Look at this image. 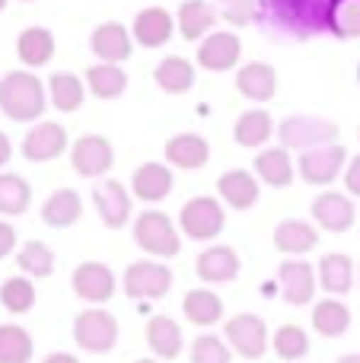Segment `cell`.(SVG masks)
Wrapping results in <instances>:
<instances>
[{
  "mask_svg": "<svg viewBox=\"0 0 360 363\" xmlns=\"http://www.w3.org/2000/svg\"><path fill=\"white\" fill-rule=\"evenodd\" d=\"M48 108V86L29 70H10L0 77V112L16 125L38 121Z\"/></svg>",
  "mask_w": 360,
  "mask_h": 363,
  "instance_id": "cell-1",
  "label": "cell"
},
{
  "mask_svg": "<svg viewBox=\"0 0 360 363\" xmlns=\"http://www.w3.org/2000/svg\"><path fill=\"white\" fill-rule=\"evenodd\" d=\"M332 0H265L274 26L297 38H313L325 32V10Z\"/></svg>",
  "mask_w": 360,
  "mask_h": 363,
  "instance_id": "cell-2",
  "label": "cell"
},
{
  "mask_svg": "<svg viewBox=\"0 0 360 363\" xmlns=\"http://www.w3.org/2000/svg\"><path fill=\"white\" fill-rule=\"evenodd\" d=\"M134 242L150 258H172L182 252V239H179L172 217L157 207H147L144 213L134 217Z\"/></svg>",
  "mask_w": 360,
  "mask_h": 363,
  "instance_id": "cell-3",
  "label": "cell"
},
{
  "mask_svg": "<svg viewBox=\"0 0 360 363\" xmlns=\"http://www.w3.org/2000/svg\"><path fill=\"white\" fill-rule=\"evenodd\" d=\"M342 125L329 118H313V115H291L278 125V140L287 150H316V147L338 144Z\"/></svg>",
  "mask_w": 360,
  "mask_h": 363,
  "instance_id": "cell-4",
  "label": "cell"
},
{
  "mask_svg": "<svg viewBox=\"0 0 360 363\" xmlns=\"http://www.w3.org/2000/svg\"><path fill=\"white\" fill-rule=\"evenodd\" d=\"M74 341L86 354H108L118 345V319L102 306L83 309L74 319Z\"/></svg>",
  "mask_w": 360,
  "mask_h": 363,
  "instance_id": "cell-5",
  "label": "cell"
},
{
  "mask_svg": "<svg viewBox=\"0 0 360 363\" xmlns=\"http://www.w3.org/2000/svg\"><path fill=\"white\" fill-rule=\"evenodd\" d=\"M179 226L189 239H198V242H210L223 233L227 226V207L217 198H191L185 201L182 213H179Z\"/></svg>",
  "mask_w": 360,
  "mask_h": 363,
  "instance_id": "cell-6",
  "label": "cell"
},
{
  "mask_svg": "<svg viewBox=\"0 0 360 363\" xmlns=\"http://www.w3.org/2000/svg\"><path fill=\"white\" fill-rule=\"evenodd\" d=\"M121 290L131 300H163L172 290V271L157 258H140L125 268Z\"/></svg>",
  "mask_w": 360,
  "mask_h": 363,
  "instance_id": "cell-7",
  "label": "cell"
},
{
  "mask_svg": "<svg viewBox=\"0 0 360 363\" xmlns=\"http://www.w3.org/2000/svg\"><path fill=\"white\" fill-rule=\"evenodd\" d=\"M223 338H227V345L233 347V354H240V357H246V360L265 357L268 345H271V335H268L265 319L255 313H240V315H233V319H227Z\"/></svg>",
  "mask_w": 360,
  "mask_h": 363,
  "instance_id": "cell-8",
  "label": "cell"
},
{
  "mask_svg": "<svg viewBox=\"0 0 360 363\" xmlns=\"http://www.w3.org/2000/svg\"><path fill=\"white\" fill-rule=\"evenodd\" d=\"M348 150L342 144H329V147H316V150H303L297 160V176L306 185L325 188L332 185L338 176H344V166H348Z\"/></svg>",
  "mask_w": 360,
  "mask_h": 363,
  "instance_id": "cell-9",
  "label": "cell"
},
{
  "mask_svg": "<svg viewBox=\"0 0 360 363\" xmlns=\"http://www.w3.org/2000/svg\"><path fill=\"white\" fill-rule=\"evenodd\" d=\"M70 166L77 169V176L83 179H99L115 166V150L112 140L102 134H83L77 138V144L70 147Z\"/></svg>",
  "mask_w": 360,
  "mask_h": 363,
  "instance_id": "cell-10",
  "label": "cell"
},
{
  "mask_svg": "<svg viewBox=\"0 0 360 363\" xmlns=\"http://www.w3.org/2000/svg\"><path fill=\"white\" fill-rule=\"evenodd\" d=\"M70 287L80 296L83 303H93V306H102L115 296L118 290V281H115L112 268L102 262H83L74 268V277H70Z\"/></svg>",
  "mask_w": 360,
  "mask_h": 363,
  "instance_id": "cell-11",
  "label": "cell"
},
{
  "mask_svg": "<svg viewBox=\"0 0 360 363\" xmlns=\"http://www.w3.org/2000/svg\"><path fill=\"white\" fill-rule=\"evenodd\" d=\"M278 281H281L284 303H291V306H306V303H313L316 287H319V274L306 258H287V262H281Z\"/></svg>",
  "mask_w": 360,
  "mask_h": 363,
  "instance_id": "cell-12",
  "label": "cell"
},
{
  "mask_svg": "<svg viewBox=\"0 0 360 363\" xmlns=\"http://www.w3.org/2000/svg\"><path fill=\"white\" fill-rule=\"evenodd\" d=\"M67 144H70V138L64 125H57V121H38L23 138V157L29 163H51V160H57L67 150Z\"/></svg>",
  "mask_w": 360,
  "mask_h": 363,
  "instance_id": "cell-13",
  "label": "cell"
},
{
  "mask_svg": "<svg viewBox=\"0 0 360 363\" xmlns=\"http://www.w3.org/2000/svg\"><path fill=\"white\" fill-rule=\"evenodd\" d=\"M242 55V42L236 32H210L204 42H198V64L210 74H223V70H233L240 64Z\"/></svg>",
  "mask_w": 360,
  "mask_h": 363,
  "instance_id": "cell-14",
  "label": "cell"
},
{
  "mask_svg": "<svg viewBox=\"0 0 360 363\" xmlns=\"http://www.w3.org/2000/svg\"><path fill=\"white\" fill-rule=\"evenodd\" d=\"M93 204L108 230H121L131 217V194L118 179H102L93 185Z\"/></svg>",
  "mask_w": 360,
  "mask_h": 363,
  "instance_id": "cell-15",
  "label": "cell"
},
{
  "mask_svg": "<svg viewBox=\"0 0 360 363\" xmlns=\"http://www.w3.org/2000/svg\"><path fill=\"white\" fill-rule=\"evenodd\" d=\"M313 220H316V226H322L325 233H348L351 226H354V201L348 198V194L342 191H322L313 198Z\"/></svg>",
  "mask_w": 360,
  "mask_h": 363,
  "instance_id": "cell-16",
  "label": "cell"
},
{
  "mask_svg": "<svg viewBox=\"0 0 360 363\" xmlns=\"http://www.w3.org/2000/svg\"><path fill=\"white\" fill-rule=\"evenodd\" d=\"M89 48L102 64H125L134 55V35L121 23H99L89 35Z\"/></svg>",
  "mask_w": 360,
  "mask_h": 363,
  "instance_id": "cell-17",
  "label": "cell"
},
{
  "mask_svg": "<svg viewBox=\"0 0 360 363\" xmlns=\"http://www.w3.org/2000/svg\"><path fill=\"white\" fill-rule=\"evenodd\" d=\"M176 32V19L163 6H144L131 23V35L140 48H163Z\"/></svg>",
  "mask_w": 360,
  "mask_h": 363,
  "instance_id": "cell-18",
  "label": "cell"
},
{
  "mask_svg": "<svg viewBox=\"0 0 360 363\" xmlns=\"http://www.w3.org/2000/svg\"><path fill=\"white\" fill-rule=\"evenodd\" d=\"M217 194L230 211H252L259 204V176L249 169H230L217 179Z\"/></svg>",
  "mask_w": 360,
  "mask_h": 363,
  "instance_id": "cell-19",
  "label": "cell"
},
{
  "mask_svg": "<svg viewBox=\"0 0 360 363\" xmlns=\"http://www.w3.org/2000/svg\"><path fill=\"white\" fill-rule=\"evenodd\" d=\"M166 163L172 169H185V172H195L201 166H208L210 160V144L195 131H185V134H176V138L166 140Z\"/></svg>",
  "mask_w": 360,
  "mask_h": 363,
  "instance_id": "cell-20",
  "label": "cell"
},
{
  "mask_svg": "<svg viewBox=\"0 0 360 363\" xmlns=\"http://www.w3.org/2000/svg\"><path fill=\"white\" fill-rule=\"evenodd\" d=\"M236 89H240L242 99L271 102L278 93V74L268 61H249L236 70Z\"/></svg>",
  "mask_w": 360,
  "mask_h": 363,
  "instance_id": "cell-21",
  "label": "cell"
},
{
  "mask_svg": "<svg viewBox=\"0 0 360 363\" xmlns=\"http://www.w3.org/2000/svg\"><path fill=\"white\" fill-rule=\"evenodd\" d=\"M195 274L204 284H230L240 274V255L233 245H210L195 258Z\"/></svg>",
  "mask_w": 360,
  "mask_h": 363,
  "instance_id": "cell-22",
  "label": "cell"
},
{
  "mask_svg": "<svg viewBox=\"0 0 360 363\" xmlns=\"http://www.w3.org/2000/svg\"><path fill=\"white\" fill-rule=\"evenodd\" d=\"M172 169L166 163H144L134 169L131 176V194L137 201H147V204H157V201L169 198L172 191Z\"/></svg>",
  "mask_w": 360,
  "mask_h": 363,
  "instance_id": "cell-23",
  "label": "cell"
},
{
  "mask_svg": "<svg viewBox=\"0 0 360 363\" xmlns=\"http://www.w3.org/2000/svg\"><path fill=\"white\" fill-rule=\"evenodd\" d=\"M319 274V287L329 296H344L354 290V262L344 252H329V255L319 258L316 264Z\"/></svg>",
  "mask_w": 360,
  "mask_h": 363,
  "instance_id": "cell-24",
  "label": "cell"
},
{
  "mask_svg": "<svg viewBox=\"0 0 360 363\" xmlns=\"http://www.w3.org/2000/svg\"><path fill=\"white\" fill-rule=\"evenodd\" d=\"M319 245V226L306 223V220H281L274 226V249L284 252L291 258H303Z\"/></svg>",
  "mask_w": 360,
  "mask_h": 363,
  "instance_id": "cell-25",
  "label": "cell"
},
{
  "mask_svg": "<svg viewBox=\"0 0 360 363\" xmlns=\"http://www.w3.org/2000/svg\"><path fill=\"white\" fill-rule=\"evenodd\" d=\"M274 134H278V125H274L271 112H265V108H249V112H242L233 125V140L240 147H246V150L265 147Z\"/></svg>",
  "mask_w": 360,
  "mask_h": 363,
  "instance_id": "cell-26",
  "label": "cell"
},
{
  "mask_svg": "<svg viewBox=\"0 0 360 363\" xmlns=\"http://www.w3.org/2000/svg\"><path fill=\"white\" fill-rule=\"evenodd\" d=\"M217 16H220V13H217L208 0H185V4L179 6V19H176L179 35H182L185 42H204V38L214 32Z\"/></svg>",
  "mask_w": 360,
  "mask_h": 363,
  "instance_id": "cell-27",
  "label": "cell"
},
{
  "mask_svg": "<svg viewBox=\"0 0 360 363\" xmlns=\"http://www.w3.org/2000/svg\"><path fill=\"white\" fill-rule=\"evenodd\" d=\"M144 338L157 360H176L182 354V328L169 315H153L144 328Z\"/></svg>",
  "mask_w": 360,
  "mask_h": 363,
  "instance_id": "cell-28",
  "label": "cell"
},
{
  "mask_svg": "<svg viewBox=\"0 0 360 363\" xmlns=\"http://www.w3.org/2000/svg\"><path fill=\"white\" fill-rule=\"evenodd\" d=\"M255 176L271 188H287L293 179H297V163L291 160V150L278 144V147L261 150L259 157H255Z\"/></svg>",
  "mask_w": 360,
  "mask_h": 363,
  "instance_id": "cell-29",
  "label": "cell"
},
{
  "mask_svg": "<svg viewBox=\"0 0 360 363\" xmlns=\"http://www.w3.org/2000/svg\"><path fill=\"white\" fill-rule=\"evenodd\" d=\"M80 213H83V201L74 188H57L42 204V220L51 230H67V226H74L77 220H80Z\"/></svg>",
  "mask_w": 360,
  "mask_h": 363,
  "instance_id": "cell-30",
  "label": "cell"
},
{
  "mask_svg": "<svg viewBox=\"0 0 360 363\" xmlns=\"http://www.w3.org/2000/svg\"><path fill=\"white\" fill-rule=\"evenodd\" d=\"M16 57L26 67H45L55 57V35L45 26H29L16 38Z\"/></svg>",
  "mask_w": 360,
  "mask_h": 363,
  "instance_id": "cell-31",
  "label": "cell"
},
{
  "mask_svg": "<svg viewBox=\"0 0 360 363\" xmlns=\"http://www.w3.org/2000/svg\"><path fill=\"white\" fill-rule=\"evenodd\" d=\"M182 313L191 325L198 328H210L223 319V300L208 287H198V290H189L182 300Z\"/></svg>",
  "mask_w": 360,
  "mask_h": 363,
  "instance_id": "cell-32",
  "label": "cell"
},
{
  "mask_svg": "<svg viewBox=\"0 0 360 363\" xmlns=\"http://www.w3.org/2000/svg\"><path fill=\"white\" fill-rule=\"evenodd\" d=\"M153 80H157V86L163 89V93H172V96L189 93V89L195 86V64L182 55H169L157 64Z\"/></svg>",
  "mask_w": 360,
  "mask_h": 363,
  "instance_id": "cell-33",
  "label": "cell"
},
{
  "mask_svg": "<svg viewBox=\"0 0 360 363\" xmlns=\"http://www.w3.org/2000/svg\"><path fill=\"white\" fill-rule=\"evenodd\" d=\"M313 328L322 338H342L351 328V309L338 296H325V300H319L313 306Z\"/></svg>",
  "mask_w": 360,
  "mask_h": 363,
  "instance_id": "cell-34",
  "label": "cell"
},
{
  "mask_svg": "<svg viewBox=\"0 0 360 363\" xmlns=\"http://www.w3.org/2000/svg\"><path fill=\"white\" fill-rule=\"evenodd\" d=\"M86 89L96 99H118L128 89V74L121 70V64H102L96 61L86 70Z\"/></svg>",
  "mask_w": 360,
  "mask_h": 363,
  "instance_id": "cell-35",
  "label": "cell"
},
{
  "mask_svg": "<svg viewBox=\"0 0 360 363\" xmlns=\"http://www.w3.org/2000/svg\"><path fill=\"white\" fill-rule=\"evenodd\" d=\"M48 96H51V106H55L57 112H77V108L83 106V99H86V83H83L77 74L61 70V74H51Z\"/></svg>",
  "mask_w": 360,
  "mask_h": 363,
  "instance_id": "cell-36",
  "label": "cell"
},
{
  "mask_svg": "<svg viewBox=\"0 0 360 363\" xmlns=\"http://www.w3.org/2000/svg\"><path fill=\"white\" fill-rule=\"evenodd\" d=\"M325 32L335 38H360V0H332L325 10Z\"/></svg>",
  "mask_w": 360,
  "mask_h": 363,
  "instance_id": "cell-37",
  "label": "cell"
},
{
  "mask_svg": "<svg viewBox=\"0 0 360 363\" xmlns=\"http://www.w3.org/2000/svg\"><path fill=\"white\" fill-rule=\"evenodd\" d=\"M32 204V185L16 172L0 176V217H19Z\"/></svg>",
  "mask_w": 360,
  "mask_h": 363,
  "instance_id": "cell-38",
  "label": "cell"
},
{
  "mask_svg": "<svg viewBox=\"0 0 360 363\" xmlns=\"http://www.w3.org/2000/svg\"><path fill=\"white\" fill-rule=\"evenodd\" d=\"M0 306L13 315L29 313L35 306V284H32V277H23V274L6 277L0 284Z\"/></svg>",
  "mask_w": 360,
  "mask_h": 363,
  "instance_id": "cell-39",
  "label": "cell"
},
{
  "mask_svg": "<svg viewBox=\"0 0 360 363\" xmlns=\"http://www.w3.org/2000/svg\"><path fill=\"white\" fill-rule=\"evenodd\" d=\"M32 335L23 325H0V363H29L32 360Z\"/></svg>",
  "mask_w": 360,
  "mask_h": 363,
  "instance_id": "cell-40",
  "label": "cell"
},
{
  "mask_svg": "<svg viewBox=\"0 0 360 363\" xmlns=\"http://www.w3.org/2000/svg\"><path fill=\"white\" fill-rule=\"evenodd\" d=\"M16 268L26 277H51L55 274V252L38 239H29L23 249L16 252Z\"/></svg>",
  "mask_w": 360,
  "mask_h": 363,
  "instance_id": "cell-41",
  "label": "cell"
},
{
  "mask_svg": "<svg viewBox=\"0 0 360 363\" xmlns=\"http://www.w3.org/2000/svg\"><path fill=\"white\" fill-rule=\"evenodd\" d=\"M271 347H274V354H278L281 360L300 363L306 354H310V335L291 322V325H281L278 332L271 335Z\"/></svg>",
  "mask_w": 360,
  "mask_h": 363,
  "instance_id": "cell-42",
  "label": "cell"
},
{
  "mask_svg": "<svg viewBox=\"0 0 360 363\" xmlns=\"http://www.w3.org/2000/svg\"><path fill=\"white\" fill-rule=\"evenodd\" d=\"M233 347L227 345V338H220V335H198L195 341H191V363H230L233 357Z\"/></svg>",
  "mask_w": 360,
  "mask_h": 363,
  "instance_id": "cell-43",
  "label": "cell"
},
{
  "mask_svg": "<svg viewBox=\"0 0 360 363\" xmlns=\"http://www.w3.org/2000/svg\"><path fill=\"white\" fill-rule=\"evenodd\" d=\"M220 4V16L230 26H249L259 13V0H217Z\"/></svg>",
  "mask_w": 360,
  "mask_h": 363,
  "instance_id": "cell-44",
  "label": "cell"
},
{
  "mask_svg": "<svg viewBox=\"0 0 360 363\" xmlns=\"http://www.w3.org/2000/svg\"><path fill=\"white\" fill-rule=\"evenodd\" d=\"M344 188H348V194H354V198H360V153L357 157L348 160V166H344Z\"/></svg>",
  "mask_w": 360,
  "mask_h": 363,
  "instance_id": "cell-45",
  "label": "cell"
},
{
  "mask_svg": "<svg viewBox=\"0 0 360 363\" xmlns=\"http://www.w3.org/2000/svg\"><path fill=\"white\" fill-rule=\"evenodd\" d=\"M16 230H13L10 223H6V220H0V258H6L10 255L13 249H16Z\"/></svg>",
  "mask_w": 360,
  "mask_h": 363,
  "instance_id": "cell-46",
  "label": "cell"
},
{
  "mask_svg": "<svg viewBox=\"0 0 360 363\" xmlns=\"http://www.w3.org/2000/svg\"><path fill=\"white\" fill-rule=\"evenodd\" d=\"M10 157H13V144H10V138L0 131V166L10 163Z\"/></svg>",
  "mask_w": 360,
  "mask_h": 363,
  "instance_id": "cell-47",
  "label": "cell"
},
{
  "mask_svg": "<svg viewBox=\"0 0 360 363\" xmlns=\"http://www.w3.org/2000/svg\"><path fill=\"white\" fill-rule=\"evenodd\" d=\"M42 363H80L74 357V354H67V351H55V354H48Z\"/></svg>",
  "mask_w": 360,
  "mask_h": 363,
  "instance_id": "cell-48",
  "label": "cell"
},
{
  "mask_svg": "<svg viewBox=\"0 0 360 363\" xmlns=\"http://www.w3.org/2000/svg\"><path fill=\"white\" fill-rule=\"evenodd\" d=\"M335 363H360V354H344V357H338Z\"/></svg>",
  "mask_w": 360,
  "mask_h": 363,
  "instance_id": "cell-49",
  "label": "cell"
},
{
  "mask_svg": "<svg viewBox=\"0 0 360 363\" xmlns=\"http://www.w3.org/2000/svg\"><path fill=\"white\" fill-rule=\"evenodd\" d=\"M134 363H159L157 357H140V360H134Z\"/></svg>",
  "mask_w": 360,
  "mask_h": 363,
  "instance_id": "cell-50",
  "label": "cell"
},
{
  "mask_svg": "<svg viewBox=\"0 0 360 363\" xmlns=\"http://www.w3.org/2000/svg\"><path fill=\"white\" fill-rule=\"evenodd\" d=\"M6 10V0H0V13H4Z\"/></svg>",
  "mask_w": 360,
  "mask_h": 363,
  "instance_id": "cell-51",
  "label": "cell"
},
{
  "mask_svg": "<svg viewBox=\"0 0 360 363\" xmlns=\"http://www.w3.org/2000/svg\"><path fill=\"white\" fill-rule=\"evenodd\" d=\"M357 83H360V64H357Z\"/></svg>",
  "mask_w": 360,
  "mask_h": 363,
  "instance_id": "cell-52",
  "label": "cell"
},
{
  "mask_svg": "<svg viewBox=\"0 0 360 363\" xmlns=\"http://www.w3.org/2000/svg\"><path fill=\"white\" fill-rule=\"evenodd\" d=\"M357 277H360V264H357Z\"/></svg>",
  "mask_w": 360,
  "mask_h": 363,
  "instance_id": "cell-53",
  "label": "cell"
}]
</instances>
